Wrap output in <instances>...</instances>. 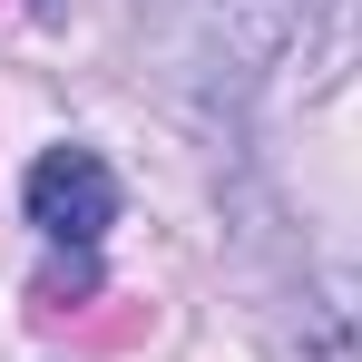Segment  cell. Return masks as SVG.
Returning a JSON list of instances; mask_svg holds the SVG:
<instances>
[{
    "label": "cell",
    "instance_id": "cell-1",
    "mask_svg": "<svg viewBox=\"0 0 362 362\" xmlns=\"http://www.w3.org/2000/svg\"><path fill=\"white\" fill-rule=\"evenodd\" d=\"M30 226L69 255H88V245L118 226V177L88 157V147H49L40 167H30Z\"/></svg>",
    "mask_w": 362,
    "mask_h": 362
},
{
    "label": "cell",
    "instance_id": "cell-2",
    "mask_svg": "<svg viewBox=\"0 0 362 362\" xmlns=\"http://www.w3.org/2000/svg\"><path fill=\"white\" fill-rule=\"evenodd\" d=\"M343 323H353V343H362V284H343V303H333Z\"/></svg>",
    "mask_w": 362,
    "mask_h": 362
}]
</instances>
